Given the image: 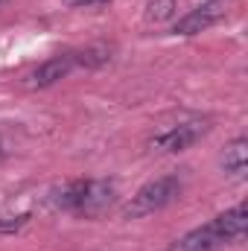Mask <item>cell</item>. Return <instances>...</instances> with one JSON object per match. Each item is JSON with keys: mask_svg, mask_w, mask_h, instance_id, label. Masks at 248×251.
Here are the masks:
<instances>
[{"mask_svg": "<svg viewBox=\"0 0 248 251\" xmlns=\"http://www.w3.org/2000/svg\"><path fill=\"white\" fill-rule=\"evenodd\" d=\"M248 231V207L246 201L228 207L225 213L213 216L210 222L193 228L181 234L178 240H173L167 251H222L228 246H240L246 240Z\"/></svg>", "mask_w": 248, "mask_h": 251, "instance_id": "1", "label": "cell"}, {"mask_svg": "<svg viewBox=\"0 0 248 251\" xmlns=\"http://www.w3.org/2000/svg\"><path fill=\"white\" fill-rule=\"evenodd\" d=\"M114 184L105 178H73L53 193V204L76 216H99L114 201Z\"/></svg>", "mask_w": 248, "mask_h": 251, "instance_id": "2", "label": "cell"}, {"mask_svg": "<svg viewBox=\"0 0 248 251\" xmlns=\"http://www.w3.org/2000/svg\"><path fill=\"white\" fill-rule=\"evenodd\" d=\"M181 196V178L178 176H158L152 181H146L143 187L137 190L123 207L125 219H143V216H152L164 207H170L175 199Z\"/></svg>", "mask_w": 248, "mask_h": 251, "instance_id": "3", "label": "cell"}, {"mask_svg": "<svg viewBox=\"0 0 248 251\" xmlns=\"http://www.w3.org/2000/svg\"><path fill=\"white\" fill-rule=\"evenodd\" d=\"M207 131H210V123L204 117H190V120H178L173 126L158 128L146 140V146L161 155H178V152H187L190 146H196Z\"/></svg>", "mask_w": 248, "mask_h": 251, "instance_id": "4", "label": "cell"}, {"mask_svg": "<svg viewBox=\"0 0 248 251\" xmlns=\"http://www.w3.org/2000/svg\"><path fill=\"white\" fill-rule=\"evenodd\" d=\"M222 18H225V6H222V0H201L196 9H190L184 18L175 21L173 32H175V35H198V32L216 26Z\"/></svg>", "mask_w": 248, "mask_h": 251, "instance_id": "5", "label": "cell"}, {"mask_svg": "<svg viewBox=\"0 0 248 251\" xmlns=\"http://www.w3.org/2000/svg\"><path fill=\"white\" fill-rule=\"evenodd\" d=\"M73 70H76V59H73V53L53 56V59H47L44 64H38L32 73H26L24 85L32 88V91H44V88H53V85H59L62 79H67Z\"/></svg>", "mask_w": 248, "mask_h": 251, "instance_id": "6", "label": "cell"}, {"mask_svg": "<svg viewBox=\"0 0 248 251\" xmlns=\"http://www.w3.org/2000/svg\"><path fill=\"white\" fill-rule=\"evenodd\" d=\"M219 164H222V173H225V176H231V178H246V173H248V140L243 134L225 143V149H222V155H219Z\"/></svg>", "mask_w": 248, "mask_h": 251, "instance_id": "7", "label": "cell"}, {"mask_svg": "<svg viewBox=\"0 0 248 251\" xmlns=\"http://www.w3.org/2000/svg\"><path fill=\"white\" fill-rule=\"evenodd\" d=\"M73 59H76V70L79 67L82 70H99L111 62V47L108 44H88V47L76 50Z\"/></svg>", "mask_w": 248, "mask_h": 251, "instance_id": "8", "label": "cell"}, {"mask_svg": "<svg viewBox=\"0 0 248 251\" xmlns=\"http://www.w3.org/2000/svg\"><path fill=\"white\" fill-rule=\"evenodd\" d=\"M175 9H178V0H149L146 21L149 24H167L175 18Z\"/></svg>", "mask_w": 248, "mask_h": 251, "instance_id": "9", "label": "cell"}, {"mask_svg": "<svg viewBox=\"0 0 248 251\" xmlns=\"http://www.w3.org/2000/svg\"><path fill=\"white\" fill-rule=\"evenodd\" d=\"M29 222V213H0V234H15Z\"/></svg>", "mask_w": 248, "mask_h": 251, "instance_id": "10", "label": "cell"}, {"mask_svg": "<svg viewBox=\"0 0 248 251\" xmlns=\"http://www.w3.org/2000/svg\"><path fill=\"white\" fill-rule=\"evenodd\" d=\"M94 3H105V0H73V6H94Z\"/></svg>", "mask_w": 248, "mask_h": 251, "instance_id": "11", "label": "cell"}, {"mask_svg": "<svg viewBox=\"0 0 248 251\" xmlns=\"http://www.w3.org/2000/svg\"><path fill=\"white\" fill-rule=\"evenodd\" d=\"M3 155H6V149H3V143H0V158H3Z\"/></svg>", "mask_w": 248, "mask_h": 251, "instance_id": "12", "label": "cell"}, {"mask_svg": "<svg viewBox=\"0 0 248 251\" xmlns=\"http://www.w3.org/2000/svg\"><path fill=\"white\" fill-rule=\"evenodd\" d=\"M6 3H9V0H0V9H3V6H6Z\"/></svg>", "mask_w": 248, "mask_h": 251, "instance_id": "13", "label": "cell"}]
</instances>
